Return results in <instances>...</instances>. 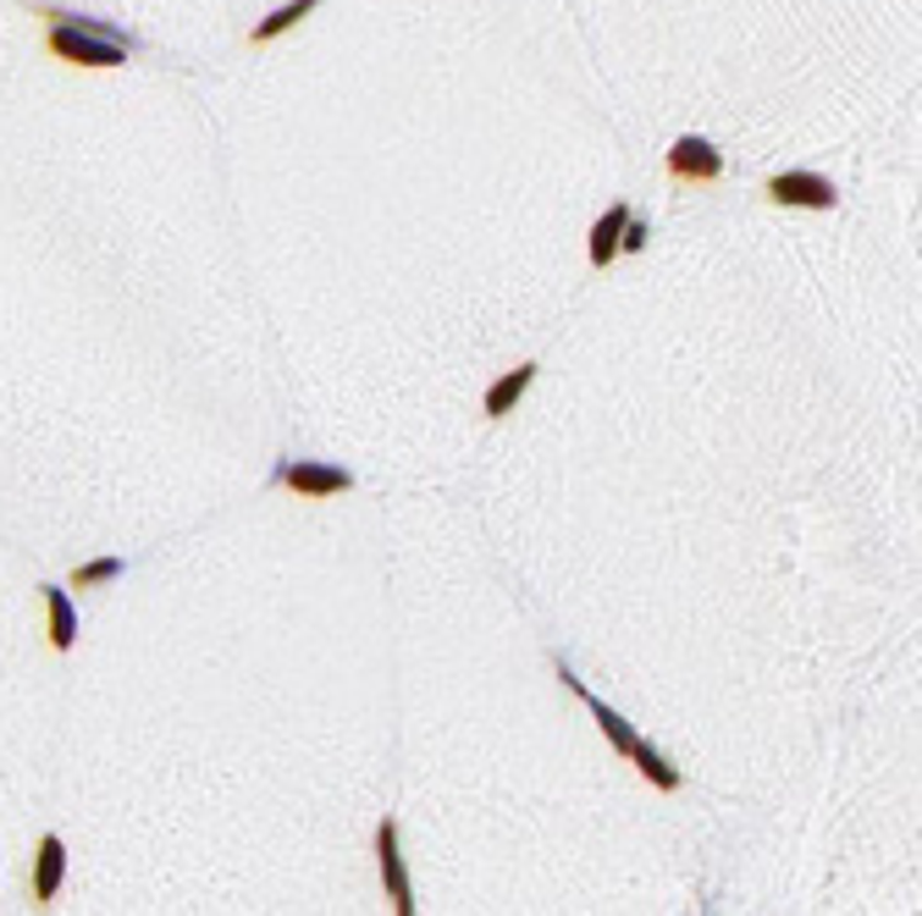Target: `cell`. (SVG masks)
Segmentation results:
<instances>
[{"instance_id":"9c48e42d","label":"cell","mask_w":922,"mask_h":916,"mask_svg":"<svg viewBox=\"0 0 922 916\" xmlns=\"http://www.w3.org/2000/svg\"><path fill=\"white\" fill-rule=\"evenodd\" d=\"M45 591V624H50V646L56 651H72V640H77V608H72V597L61 591V586H39Z\"/></svg>"},{"instance_id":"3957f363","label":"cell","mask_w":922,"mask_h":916,"mask_svg":"<svg viewBox=\"0 0 922 916\" xmlns=\"http://www.w3.org/2000/svg\"><path fill=\"white\" fill-rule=\"evenodd\" d=\"M277 486H288L293 497H338L354 486V475L343 464H320V459H288L277 469Z\"/></svg>"},{"instance_id":"30bf717a","label":"cell","mask_w":922,"mask_h":916,"mask_svg":"<svg viewBox=\"0 0 922 916\" xmlns=\"http://www.w3.org/2000/svg\"><path fill=\"white\" fill-rule=\"evenodd\" d=\"M635 210L630 205H608L603 210V221L592 227V266H608L614 255H619V237H624V221H630Z\"/></svg>"},{"instance_id":"6da1fadb","label":"cell","mask_w":922,"mask_h":916,"mask_svg":"<svg viewBox=\"0 0 922 916\" xmlns=\"http://www.w3.org/2000/svg\"><path fill=\"white\" fill-rule=\"evenodd\" d=\"M50 17V56L72 61V66H122L128 61V34H111L95 17H66V12H45Z\"/></svg>"},{"instance_id":"52a82bcc","label":"cell","mask_w":922,"mask_h":916,"mask_svg":"<svg viewBox=\"0 0 922 916\" xmlns=\"http://www.w3.org/2000/svg\"><path fill=\"white\" fill-rule=\"evenodd\" d=\"M66 883V845L61 834H45L39 840V856H34V905H50Z\"/></svg>"},{"instance_id":"7a4b0ae2","label":"cell","mask_w":922,"mask_h":916,"mask_svg":"<svg viewBox=\"0 0 922 916\" xmlns=\"http://www.w3.org/2000/svg\"><path fill=\"white\" fill-rule=\"evenodd\" d=\"M376 862H381V889L392 900V916H414V883H409V867H403V851H398V822L392 817L376 822Z\"/></svg>"},{"instance_id":"ba28073f","label":"cell","mask_w":922,"mask_h":916,"mask_svg":"<svg viewBox=\"0 0 922 916\" xmlns=\"http://www.w3.org/2000/svg\"><path fill=\"white\" fill-rule=\"evenodd\" d=\"M536 370H542V365H514L509 376H497V381H492V392H486V420H502V414H509V408L531 392Z\"/></svg>"},{"instance_id":"8992f818","label":"cell","mask_w":922,"mask_h":916,"mask_svg":"<svg viewBox=\"0 0 922 916\" xmlns=\"http://www.w3.org/2000/svg\"><path fill=\"white\" fill-rule=\"evenodd\" d=\"M558 680H563V685H569V691H574L585 707H592V718L603 723V734H608V745H614V752H619V757H630V752H635V740H641V734L630 729V718H624V712H614L603 696H592V691H585V685H580L569 669H558Z\"/></svg>"},{"instance_id":"7c38bea8","label":"cell","mask_w":922,"mask_h":916,"mask_svg":"<svg viewBox=\"0 0 922 916\" xmlns=\"http://www.w3.org/2000/svg\"><path fill=\"white\" fill-rule=\"evenodd\" d=\"M630 762H635V768H641V779H652L657 790H668V795H675V790H680V768H675V762H668L663 752H652V745H646V740H635V752H630Z\"/></svg>"},{"instance_id":"5bb4252c","label":"cell","mask_w":922,"mask_h":916,"mask_svg":"<svg viewBox=\"0 0 922 916\" xmlns=\"http://www.w3.org/2000/svg\"><path fill=\"white\" fill-rule=\"evenodd\" d=\"M635 248H646V221H624V237H619V255H635Z\"/></svg>"},{"instance_id":"277c9868","label":"cell","mask_w":922,"mask_h":916,"mask_svg":"<svg viewBox=\"0 0 922 916\" xmlns=\"http://www.w3.org/2000/svg\"><path fill=\"white\" fill-rule=\"evenodd\" d=\"M768 199L796 205V210H834L840 205V188H834L823 172H779V178H768Z\"/></svg>"},{"instance_id":"8fae6325","label":"cell","mask_w":922,"mask_h":916,"mask_svg":"<svg viewBox=\"0 0 922 916\" xmlns=\"http://www.w3.org/2000/svg\"><path fill=\"white\" fill-rule=\"evenodd\" d=\"M320 7V0H288V7H277L266 23H255V28H248V45H271V39H282L293 23H304L310 12Z\"/></svg>"},{"instance_id":"5b68a950","label":"cell","mask_w":922,"mask_h":916,"mask_svg":"<svg viewBox=\"0 0 922 916\" xmlns=\"http://www.w3.org/2000/svg\"><path fill=\"white\" fill-rule=\"evenodd\" d=\"M668 172L691 178V183H713V178H724V149L713 138H702V133H686V138H675V149H668Z\"/></svg>"},{"instance_id":"4fadbf2b","label":"cell","mask_w":922,"mask_h":916,"mask_svg":"<svg viewBox=\"0 0 922 916\" xmlns=\"http://www.w3.org/2000/svg\"><path fill=\"white\" fill-rule=\"evenodd\" d=\"M111 579H122V558H89L72 569V591H95V586H111Z\"/></svg>"}]
</instances>
